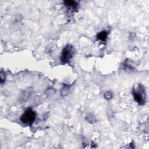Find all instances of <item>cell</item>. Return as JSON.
Masks as SVG:
<instances>
[{"label":"cell","mask_w":149,"mask_h":149,"mask_svg":"<svg viewBox=\"0 0 149 149\" xmlns=\"http://www.w3.org/2000/svg\"><path fill=\"white\" fill-rule=\"evenodd\" d=\"M132 94L134 101L139 105H143L146 101V90L144 86L139 84L132 90Z\"/></svg>","instance_id":"obj_1"},{"label":"cell","mask_w":149,"mask_h":149,"mask_svg":"<svg viewBox=\"0 0 149 149\" xmlns=\"http://www.w3.org/2000/svg\"><path fill=\"white\" fill-rule=\"evenodd\" d=\"M75 48L70 44H67L62 49L60 56V61L62 63H67L73 57Z\"/></svg>","instance_id":"obj_2"},{"label":"cell","mask_w":149,"mask_h":149,"mask_svg":"<svg viewBox=\"0 0 149 149\" xmlns=\"http://www.w3.org/2000/svg\"><path fill=\"white\" fill-rule=\"evenodd\" d=\"M36 118V112L31 108H27L20 117V120L24 124L31 126Z\"/></svg>","instance_id":"obj_3"},{"label":"cell","mask_w":149,"mask_h":149,"mask_svg":"<svg viewBox=\"0 0 149 149\" xmlns=\"http://www.w3.org/2000/svg\"><path fill=\"white\" fill-rule=\"evenodd\" d=\"M63 4L68 9H70L73 11L77 10L79 6V3L77 2L72 0L65 1H63Z\"/></svg>","instance_id":"obj_4"},{"label":"cell","mask_w":149,"mask_h":149,"mask_svg":"<svg viewBox=\"0 0 149 149\" xmlns=\"http://www.w3.org/2000/svg\"><path fill=\"white\" fill-rule=\"evenodd\" d=\"M108 35V31L103 30L100 32H99L97 35V38L98 40H100L101 41L104 42L106 41Z\"/></svg>","instance_id":"obj_5"},{"label":"cell","mask_w":149,"mask_h":149,"mask_svg":"<svg viewBox=\"0 0 149 149\" xmlns=\"http://www.w3.org/2000/svg\"><path fill=\"white\" fill-rule=\"evenodd\" d=\"M104 97L106 99L109 100L112 97V93L111 91H106L104 93Z\"/></svg>","instance_id":"obj_6"},{"label":"cell","mask_w":149,"mask_h":149,"mask_svg":"<svg viewBox=\"0 0 149 149\" xmlns=\"http://www.w3.org/2000/svg\"><path fill=\"white\" fill-rule=\"evenodd\" d=\"M0 75H1V83L3 84V83L5 81V79H6L5 74L3 71H1Z\"/></svg>","instance_id":"obj_7"}]
</instances>
